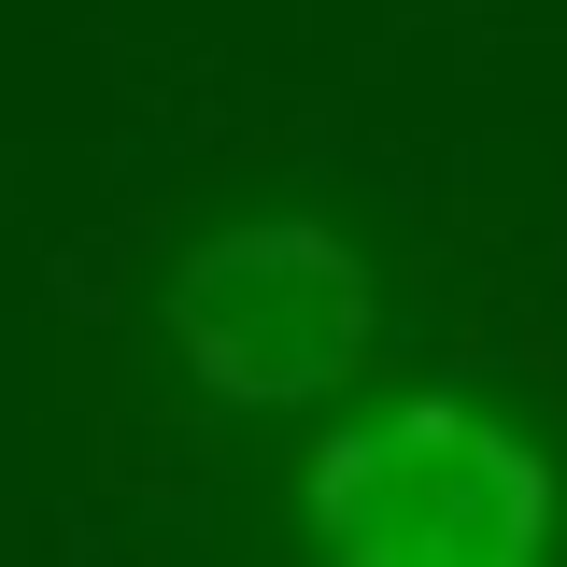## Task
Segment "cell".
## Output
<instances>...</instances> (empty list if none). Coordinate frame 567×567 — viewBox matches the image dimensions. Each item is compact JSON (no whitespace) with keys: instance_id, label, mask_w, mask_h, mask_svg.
I'll list each match as a JSON object with an SVG mask.
<instances>
[{"instance_id":"6da1fadb","label":"cell","mask_w":567,"mask_h":567,"mask_svg":"<svg viewBox=\"0 0 567 567\" xmlns=\"http://www.w3.org/2000/svg\"><path fill=\"white\" fill-rule=\"evenodd\" d=\"M554 454L454 383L327 425L298 468V525L327 567H554Z\"/></svg>"},{"instance_id":"7a4b0ae2","label":"cell","mask_w":567,"mask_h":567,"mask_svg":"<svg viewBox=\"0 0 567 567\" xmlns=\"http://www.w3.org/2000/svg\"><path fill=\"white\" fill-rule=\"evenodd\" d=\"M156 327H171V354H185L199 398L284 412V398H327L354 354H369L383 284H369V256H354L341 227H312V213H241V227L185 241Z\"/></svg>"}]
</instances>
